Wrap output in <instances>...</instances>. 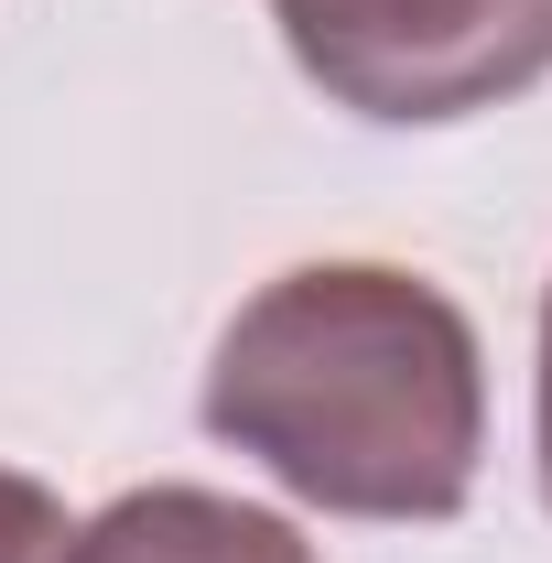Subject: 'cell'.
<instances>
[{
    "label": "cell",
    "instance_id": "6da1fadb",
    "mask_svg": "<svg viewBox=\"0 0 552 563\" xmlns=\"http://www.w3.org/2000/svg\"><path fill=\"white\" fill-rule=\"evenodd\" d=\"M207 433L336 520H455L487 455V357L455 292L401 261L261 282L207 357Z\"/></svg>",
    "mask_w": 552,
    "mask_h": 563
},
{
    "label": "cell",
    "instance_id": "7a4b0ae2",
    "mask_svg": "<svg viewBox=\"0 0 552 563\" xmlns=\"http://www.w3.org/2000/svg\"><path fill=\"white\" fill-rule=\"evenodd\" d=\"M292 66L336 109L433 131L552 76V0H272Z\"/></svg>",
    "mask_w": 552,
    "mask_h": 563
},
{
    "label": "cell",
    "instance_id": "3957f363",
    "mask_svg": "<svg viewBox=\"0 0 552 563\" xmlns=\"http://www.w3.org/2000/svg\"><path fill=\"white\" fill-rule=\"evenodd\" d=\"M66 563H314V542L281 509H250L217 488H131L98 520H76Z\"/></svg>",
    "mask_w": 552,
    "mask_h": 563
},
{
    "label": "cell",
    "instance_id": "277c9868",
    "mask_svg": "<svg viewBox=\"0 0 552 563\" xmlns=\"http://www.w3.org/2000/svg\"><path fill=\"white\" fill-rule=\"evenodd\" d=\"M66 542H76L66 498L44 488V477H11L0 466V563H66Z\"/></svg>",
    "mask_w": 552,
    "mask_h": 563
},
{
    "label": "cell",
    "instance_id": "5b68a950",
    "mask_svg": "<svg viewBox=\"0 0 552 563\" xmlns=\"http://www.w3.org/2000/svg\"><path fill=\"white\" fill-rule=\"evenodd\" d=\"M531 466H542V509H552V282H542V379H531Z\"/></svg>",
    "mask_w": 552,
    "mask_h": 563
}]
</instances>
